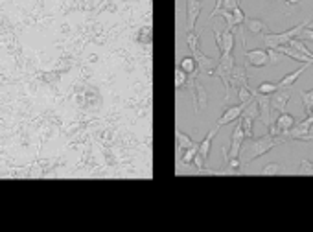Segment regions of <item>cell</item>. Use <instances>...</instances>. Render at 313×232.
Here are the masks:
<instances>
[{
	"mask_svg": "<svg viewBox=\"0 0 313 232\" xmlns=\"http://www.w3.org/2000/svg\"><path fill=\"white\" fill-rule=\"evenodd\" d=\"M179 68L183 70V72H186L188 76H193V78H197V63H195V59L193 57H184L183 61H181Z\"/></svg>",
	"mask_w": 313,
	"mask_h": 232,
	"instance_id": "e0dca14e",
	"label": "cell"
},
{
	"mask_svg": "<svg viewBox=\"0 0 313 232\" xmlns=\"http://www.w3.org/2000/svg\"><path fill=\"white\" fill-rule=\"evenodd\" d=\"M192 54H193V59H195V63H197V72H201V74H212V70L216 68V65H217V59L205 56V54H203L199 48H195Z\"/></svg>",
	"mask_w": 313,
	"mask_h": 232,
	"instance_id": "8fae6325",
	"label": "cell"
},
{
	"mask_svg": "<svg viewBox=\"0 0 313 232\" xmlns=\"http://www.w3.org/2000/svg\"><path fill=\"white\" fill-rule=\"evenodd\" d=\"M309 66H311V63H304L302 66H299L297 70H293V72H289V74H285L284 78L278 81V88H291L295 83H297V79H299L300 74H304V70H308Z\"/></svg>",
	"mask_w": 313,
	"mask_h": 232,
	"instance_id": "4fadbf2b",
	"label": "cell"
},
{
	"mask_svg": "<svg viewBox=\"0 0 313 232\" xmlns=\"http://www.w3.org/2000/svg\"><path fill=\"white\" fill-rule=\"evenodd\" d=\"M308 24H309V20H306L304 24H297V26H293V28L287 30V32H282V33H263V35H262L263 44H265V48H273V50H275L276 47L287 44V42H289L293 37H297V35L300 33V30L306 28Z\"/></svg>",
	"mask_w": 313,
	"mask_h": 232,
	"instance_id": "7a4b0ae2",
	"label": "cell"
},
{
	"mask_svg": "<svg viewBox=\"0 0 313 232\" xmlns=\"http://www.w3.org/2000/svg\"><path fill=\"white\" fill-rule=\"evenodd\" d=\"M254 100L258 103V112H260V120H262L263 126H271L273 124V111H271V96L267 94H258L254 92Z\"/></svg>",
	"mask_w": 313,
	"mask_h": 232,
	"instance_id": "277c9868",
	"label": "cell"
},
{
	"mask_svg": "<svg viewBox=\"0 0 313 232\" xmlns=\"http://www.w3.org/2000/svg\"><path fill=\"white\" fill-rule=\"evenodd\" d=\"M300 100H302L306 114H309L313 111V88L311 90H300Z\"/></svg>",
	"mask_w": 313,
	"mask_h": 232,
	"instance_id": "ffe728a7",
	"label": "cell"
},
{
	"mask_svg": "<svg viewBox=\"0 0 313 232\" xmlns=\"http://www.w3.org/2000/svg\"><path fill=\"white\" fill-rule=\"evenodd\" d=\"M297 173H299V175H313V163H309L308 158H302Z\"/></svg>",
	"mask_w": 313,
	"mask_h": 232,
	"instance_id": "cb8c5ba5",
	"label": "cell"
},
{
	"mask_svg": "<svg viewBox=\"0 0 313 232\" xmlns=\"http://www.w3.org/2000/svg\"><path fill=\"white\" fill-rule=\"evenodd\" d=\"M297 39H300V41H313V30L306 26V28L300 30V33L297 35Z\"/></svg>",
	"mask_w": 313,
	"mask_h": 232,
	"instance_id": "4316f807",
	"label": "cell"
},
{
	"mask_svg": "<svg viewBox=\"0 0 313 232\" xmlns=\"http://www.w3.org/2000/svg\"><path fill=\"white\" fill-rule=\"evenodd\" d=\"M245 105H247V103H238V105L227 107V109H225V112H223V114H221V118H219V120H217V127H221V126H227V124H230V122L238 120V118H239V114L243 112Z\"/></svg>",
	"mask_w": 313,
	"mask_h": 232,
	"instance_id": "7c38bea8",
	"label": "cell"
},
{
	"mask_svg": "<svg viewBox=\"0 0 313 232\" xmlns=\"http://www.w3.org/2000/svg\"><path fill=\"white\" fill-rule=\"evenodd\" d=\"M243 140H245V135H243L241 126H239V122H238V126L234 127V131H232V136H230V151H229V149H223V157H225V160H227V158L239 157V149H241Z\"/></svg>",
	"mask_w": 313,
	"mask_h": 232,
	"instance_id": "8992f818",
	"label": "cell"
},
{
	"mask_svg": "<svg viewBox=\"0 0 313 232\" xmlns=\"http://www.w3.org/2000/svg\"><path fill=\"white\" fill-rule=\"evenodd\" d=\"M285 173H287V170L282 164L276 163H271L262 168V175H285Z\"/></svg>",
	"mask_w": 313,
	"mask_h": 232,
	"instance_id": "ac0fdd59",
	"label": "cell"
},
{
	"mask_svg": "<svg viewBox=\"0 0 313 232\" xmlns=\"http://www.w3.org/2000/svg\"><path fill=\"white\" fill-rule=\"evenodd\" d=\"M275 50L278 52V54H284V56L291 57V59H295V61H300V63H311V65H313V57L304 56V54H300L299 50H295V48L287 47V44H282V47H276Z\"/></svg>",
	"mask_w": 313,
	"mask_h": 232,
	"instance_id": "5bb4252c",
	"label": "cell"
},
{
	"mask_svg": "<svg viewBox=\"0 0 313 232\" xmlns=\"http://www.w3.org/2000/svg\"><path fill=\"white\" fill-rule=\"evenodd\" d=\"M221 2H223V0H216V8H214V11H212V13H210V19H212V15L216 13V11H217V10H219V8H221Z\"/></svg>",
	"mask_w": 313,
	"mask_h": 232,
	"instance_id": "f1b7e54d",
	"label": "cell"
},
{
	"mask_svg": "<svg viewBox=\"0 0 313 232\" xmlns=\"http://www.w3.org/2000/svg\"><path fill=\"white\" fill-rule=\"evenodd\" d=\"M304 142H313V131L309 133V135H306V138H304Z\"/></svg>",
	"mask_w": 313,
	"mask_h": 232,
	"instance_id": "f546056e",
	"label": "cell"
},
{
	"mask_svg": "<svg viewBox=\"0 0 313 232\" xmlns=\"http://www.w3.org/2000/svg\"><path fill=\"white\" fill-rule=\"evenodd\" d=\"M238 98H239V103H249L254 98V90L251 87H239Z\"/></svg>",
	"mask_w": 313,
	"mask_h": 232,
	"instance_id": "7402d4cb",
	"label": "cell"
},
{
	"mask_svg": "<svg viewBox=\"0 0 313 232\" xmlns=\"http://www.w3.org/2000/svg\"><path fill=\"white\" fill-rule=\"evenodd\" d=\"M203 10L201 0H186V33L195 30V22Z\"/></svg>",
	"mask_w": 313,
	"mask_h": 232,
	"instance_id": "52a82bcc",
	"label": "cell"
},
{
	"mask_svg": "<svg viewBox=\"0 0 313 232\" xmlns=\"http://www.w3.org/2000/svg\"><path fill=\"white\" fill-rule=\"evenodd\" d=\"M190 88H192L193 92V103H195V112L203 111L208 103V92L207 88L203 87V83L199 81L197 78H193V81L190 83Z\"/></svg>",
	"mask_w": 313,
	"mask_h": 232,
	"instance_id": "ba28073f",
	"label": "cell"
},
{
	"mask_svg": "<svg viewBox=\"0 0 313 232\" xmlns=\"http://www.w3.org/2000/svg\"><path fill=\"white\" fill-rule=\"evenodd\" d=\"M192 146H195V142L188 135H184L183 131H177V149H179L181 153H183L184 149L192 148Z\"/></svg>",
	"mask_w": 313,
	"mask_h": 232,
	"instance_id": "d6986e66",
	"label": "cell"
},
{
	"mask_svg": "<svg viewBox=\"0 0 313 232\" xmlns=\"http://www.w3.org/2000/svg\"><path fill=\"white\" fill-rule=\"evenodd\" d=\"M214 37H216L217 48H219L221 56L232 54V50H234V32H232V30L227 28L225 32H219V30L214 28Z\"/></svg>",
	"mask_w": 313,
	"mask_h": 232,
	"instance_id": "5b68a950",
	"label": "cell"
},
{
	"mask_svg": "<svg viewBox=\"0 0 313 232\" xmlns=\"http://www.w3.org/2000/svg\"><path fill=\"white\" fill-rule=\"evenodd\" d=\"M186 81H188V74L183 72L181 68H177V74H175V87H177V90L183 88L186 85Z\"/></svg>",
	"mask_w": 313,
	"mask_h": 232,
	"instance_id": "d4e9b609",
	"label": "cell"
},
{
	"mask_svg": "<svg viewBox=\"0 0 313 232\" xmlns=\"http://www.w3.org/2000/svg\"><path fill=\"white\" fill-rule=\"evenodd\" d=\"M287 47L295 48V50H299L300 54H304V56H308V57H313L311 50H309V48L306 47V44H304V41H300V39H297V37H293V39H291V41L287 42Z\"/></svg>",
	"mask_w": 313,
	"mask_h": 232,
	"instance_id": "44dd1931",
	"label": "cell"
},
{
	"mask_svg": "<svg viewBox=\"0 0 313 232\" xmlns=\"http://www.w3.org/2000/svg\"><path fill=\"white\" fill-rule=\"evenodd\" d=\"M295 116L293 114H289V112H280V116L276 118L275 120V126L280 129V133H284V131H287V129H291V127L295 126ZM282 136V135H280Z\"/></svg>",
	"mask_w": 313,
	"mask_h": 232,
	"instance_id": "2e32d148",
	"label": "cell"
},
{
	"mask_svg": "<svg viewBox=\"0 0 313 232\" xmlns=\"http://www.w3.org/2000/svg\"><path fill=\"white\" fill-rule=\"evenodd\" d=\"M243 24H245V28L253 33V35H260V33L263 35V33H269V26L260 19H247V17H245Z\"/></svg>",
	"mask_w": 313,
	"mask_h": 232,
	"instance_id": "9a60e30c",
	"label": "cell"
},
{
	"mask_svg": "<svg viewBox=\"0 0 313 232\" xmlns=\"http://www.w3.org/2000/svg\"><path fill=\"white\" fill-rule=\"evenodd\" d=\"M285 6H299L300 4V0H284Z\"/></svg>",
	"mask_w": 313,
	"mask_h": 232,
	"instance_id": "83f0119b",
	"label": "cell"
},
{
	"mask_svg": "<svg viewBox=\"0 0 313 232\" xmlns=\"http://www.w3.org/2000/svg\"><path fill=\"white\" fill-rule=\"evenodd\" d=\"M276 88H278V85H276V83H271V81H263V83L258 85V88L254 90V92H258V94H267V96H271V94L275 92Z\"/></svg>",
	"mask_w": 313,
	"mask_h": 232,
	"instance_id": "603a6c76",
	"label": "cell"
},
{
	"mask_svg": "<svg viewBox=\"0 0 313 232\" xmlns=\"http://www.w3.org/2000/svg\"><path fill=\"white\" fill-rule=\"evenodd\" d=\"M245 57H247V65L254 66V68H262V66L269 65V56H267V50H262V48H256V50H247L243 47Z\"/></svg>",
	"mask_w": 313,
	"mask_h": 232,
	"instance_id": "30bf717a",
	"label": "cell"
},
{
	"mask_svg": "<svg viewBox=\"0 0 313 232\" xmlns=\"http://www.w3.org/2000/svg\"><path fill=\"white\" fill-rule=\"evenodd\" d=\"M236 87H249V78H247V68L245 66H236L230 70L229 81H227V90H225V102L230 98V88Z\"/></svg>",
	"mask_w": 313,
	"mask_h": 232,
	"instance_id": "3957f363",
	"label": "cell"
},
{
	"mask_svg": "<svg viewBox=\"0 0 313 232\" xmlns=\"http://www.w3.org/2000/svg\"><path fill=\"white\" fill-rule=\"evenodd\" d=\"M267 56H269V65H278L282 61V56L273 48H267Z\"/></svg>",
	"mask_w": 313,
	"mask_h": 232,
	"instance_id": "484cf974",
	"label": "cell"
},
{
	"mask_svg": "<svg viewBox=\"0 0 313 232\" xmlns=\"http://www.w3.org/2000/svg\"><path fill=\"white\" fill-rule=\"evenodd\" d=\"M287 142L284 136H273V135H263V136H258V138H245L243 144H241V149H239V153L243 155L241 158V164H251L254 158L262 157V155L269 153L275 146H280Z\"/></svg>",
	"mask_w": 313,
	"mask_h": 232,
	"instance_id": "6da1fadb",
	"label": "cell"
},
{
	"mask_svg": "<svg viewBox=\"0 0 313 232\" xmlns=\"http://www.w3.org/2000/svg\"><path fill=\"white\" fill-rule=\"evenodd\" d=\"M291 100V90L289 88H276L271 94V111L273 112H284L287 103Z\"/></svg>",
	"mask_w": 313,
	"mask_h": 232,
	"instance_id": "9c48e42d",
	"label": "cell"
},
{
	"mask_svg": "<svg viewBox=\"0 0 313 232\" xmlns=\"http://www.w3.org/2000/svg\"><path fill=\"white\" fill-rule=\"evenodd\" d=\"M308 28H311V30H313V20H309V24H308Z\"/></svg>",
	"mask_w": 313,
	"mask_h": 232,
	"instance_id": "4dcf8cb0",
	"label": "cell"
}]
</instances>
